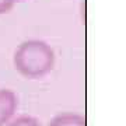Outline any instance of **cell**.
I'll return each mask as SVG.
<instances>
[{
	"mask_svg": "<svg viewBox=\"0 0 126 126\" xmlns=\"http://www.w3.org/2000/svg\"><path fill=\"white\" fill-rule=\"evenodd\" d=\"M53 49L49 44L41 39H27L21 42L14 50L13 64L16 70L25 79L38 80L53 70Z\"/></svg>",
	"mask_w": 126,
	"mask_h": 126,
	"instance_id": "cell-1",
	"label": "cell"
},
{
	"mask_svg": "<svg viewBox=\"0 0 126 126\" xmlns=\"http://www.w3.org/2000/svg\"><path fill=\"white\" fill-rule=\"evenodd\" d=\"M18 108V97L10 88H0V126H6Z\"/></svg>",
	"mask_w": 126,
	"mask_h": 126,
	"instance_id": "cell-2",
	"label": "cell"
},
{
	"mask_svg": "<svg viewBox=\"0 0 126 126\" xmlns=\"http://www.w3.org/2000/svg\"><path fill=\"white\" fill-rule=\"evenodd\" d=\"M48 126H87V121L80 113L62 112L52 118Z\"/></svg>",
	"mask_w": 126,
	"mask_h": 126,
	"instance_id": "cell-3",
	"label": "cell"
},
{
	"mask_svg": "<svg viewBox=\"0 0 126 126\" xmlns=\"http://www.w3.org/2000/svg\"><path fill=\"white\" fill-rule=\"evenodd\" d=\"M6 126H42L39 119L31 116V115H20L13 118Z\"/></svg>",
	"mask_w": 126,
	"mask_h": 126,
	"instance_id": "cell-4",
	"label": "cell"
},
{
	"mask_svg": "<svg viewBox=\"0 0 126 126\" xmlns=\"http://www.w3.org/2000/svg\"><path fill=\"white\" fill-rule=\"evenodd\" d=\"M14 3L13 0H0V16L1 14H7L10 13L14 7Z\"/></svg>",
	"mask_w": 126,
	"mask_h": 126,
	"instance_id": "cell-5",
	"label": "cell"
},
{
	"mask_svg": "<svg viewBox=\"0 0 126 126\" xmlns=\"http://www.w3.org/2000/svg\"><path fill=\"white\" fill-rule=\"evenodd\" d=\"M14 3H20V1H24V0H13Z\"/></svg>",
	"mask_w": 126,
	"mask_h": 126,
	"instance_id": "cell-6",
	"label": "cell"
}]
</instances>
